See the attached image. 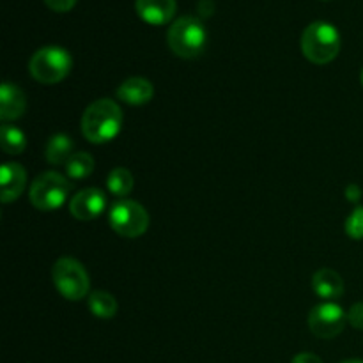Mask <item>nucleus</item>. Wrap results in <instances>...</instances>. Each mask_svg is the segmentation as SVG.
I'll return each instance as SVG.
<instances>
[{
    "label": "nucleus",
    "mask_w": 363,
    "mask_h": 363,
    "mask_svg": "<svg viewBox=\"0 0 363 363\" xmlns=\"http://www.w3.org/2000/svg\"><path fill=\"white\" fill-rule=\"evenodd\" d=\"M123 128V110L113 99H98L87 106L82 117V133L91 144H106Z\"/></svg>",
    "instance_id": "1"
},
{
    "label": "nucleus",
    "mask_w": 363,
    "mask_h": 363,
    "mask_svg": "<svg viewBox=\"0 0 363 363\" xmlns=\"http://www.w3.org/2000/svg\"><path fill=\"white\" fill-rule=\"evenodd\" d=\"M167 43L181 59H195L202 55L208 45V30L199 18L181 16L170 25Z\"/></svg>",
    "instance_id": "2"
},
{
    "label": "nucleus",
    "mask_w": 363,
    "mask_h": 363,
    "mask_svg": "<svg viewBox=\"0 0 363 363\" xmlns=\"http://www.w3.org/2000/svg\"><path fill=\"white\" fill-rule=\"evenodd\" d=\"M340 34L335 25L328 21H314L308 25L301 35L303 55L314 64H328L339 55Z\"/></svg>",
    "instance_id": "3"
},
{
    "label": "nucleus",
    "mask_w": 363,
    "mask_h": 363,
    "mask_svg": "<svg viewBox=\"0 0 363 363\" xmlns=\"http://www.w3.org/2000/svg\"><path fill=\"white\" fill-rule=\"evenodd\" d=\"M73 67V59L69 52L60 46H45L32 55L28 62V71L39 84L53 85L69 74Z\"/></svg>",
    "instance_id": "4"
},
{
    "label": "nucleus",
    "mask_w": 363,
    "mask_h": 363,
    "mask_svg": "<svg viewBox=\"0 0 363 363\" xmlns=\"http://www.w3.org/2000/svg\"><path fill=\"white\" fill-rule=\"evenodd\" d=\"M71 183L59 172H45L32 183L30 202L39 211H55L67 201Z\"/></svg>",
    "instance_id": "5"
},
{
    "label": "nucleus",
    "mask_w": 363,
    "mask_h": 363,
    "mask_svg": "<svg viewBox=\"0 0 363 363\" xmlns=\"http://www.w3.org/2000/svg\"><path fill=\"white\" fill-rule=\"evenodd\" d=\"M53 284L69 301H80L89 294V275L84 266L71 257H62L53 264Z\"/></svg>",
    "instance_id": "6"
},
{
    "label": "nucleus",
    "mask_w": 363,
    "mask_h": 363,
    "mask_svg": "<svg viewBox=\"0 0 363 363\" xmlns=\"http://www.w3.org/2000/svg\"><path fill=\"white\" fill-rule=\"evenodd\" d=\"M108 222L119 236L135 240L147 230L149 215L144 206H140L138 202L121 199L110 208Z\"/></svg>",
    "instance_id": "7"
},
{
    "label": "nucleus",
    "mask_w": 363,
    "mask_h": 363,
    "mask_svg": "<svg viewBox=\"0 0 363 363\" xmlns=\"http://www.w3.org/2000/svg\"><path fill=\"white\" fill-rule=\"evenodd\" d=\"M347 323V314L337 303L318 305L308 314V328L318 339H333L342 333Z\"/></svg>",
    "instance_id": "8"
},
{
    "label": "nucleus",
    "mask_w": 363,
    "mask_h": 363,
    "mask_svg": "<svg viewBox=\"0 0 363 363\" xmlns=\"http://www.w3.org/2000/svg\"><path fill=\"white\" fill-rule=\"evenodd\" d=\"M105 208L106 197L98 188H85V190L78 191L69 202V213L82 222L98 218L105 211Z\"/></svg>",
    "instance_id": "9"
},
{
    "label": "nucleus",
    "mask_w": 363,
    "mask_h": 363,
    "mask_svg": "<svg viewBox=\"0 0 363 363\" xmlns=\"http://www.w3.org/2000/svg\"><path fill=\"white\" fill-rule=\"evenodd\" d=\"M27 172L20 163H4L0 169V186H2V202H14L25 190Z\"/></svg>",
    "instance_id": "10"
},
{
    "label": "nucleus",
    "mask_w": 363,
    "mask_h": 363,
    "mask_svg": "<svg viewBox=\"0 0 363 363\" xmlns=\"http://www.w3.org/2000/svg\"><path fill=\"white\" fill-rule=\"evenodd\" d=\"M27 108V99L23 91L11 82H4L0 87V119L7 121L20 119Z\"/></svg>",
    "instance_id": "11"
},
{
    "label": "nucleus",
    "mask_w": 363,
    "mask_h": 363,
    "mask_svg": "<svg viewBox=\"0 0 363 363\" xmlns=\"http://www.w3.org/2000/svg\"><path fill=\"white\" fill-rule=\"evenodd\" d=\"M137 13L145 23L165 25L176 14V0H137Z\"/></svg>",
    "instance_id": "12"
},
{
    "label": "nucleus",
    "mask_w": 363,
    "mask_h": 363,
    "mask_svg": "<svg viewBox=\"0 0 363 363\" xmlns=\"http://www.w3.org/2000/svg\"><path fill=\"white\" fill-rule=\"evenodd\" d=\"M152 96H155V87L147 78H128L117 89V98L128 105H145V103L151 101Z\"/></svg>",
    "instance_id": "13"
},
{
    "label": "nucleus",
    "mask_w": 363,
    "mask_h": 363,
    "mask_svg": "<svg viewBox=\"0 0 363 363\" xmlns=\"http://www.w3.org/2000/svg\"><path fill=\"white\" fill-rule=\"evenodd\" d=\"M312 289L323 300H335L344 293L342 277L330 268L319 269L312 277Z\"/></svg>",
    "instance_id": "14"
},
{
    "label": "nucleus",
    "mask_w": 363,
    "mask_h": 363,
    "mask_svg": "<svg viewBox=\"0 0 363 363\" xmlns=\"http://www.w3.org/2000/svg\"><path fill=\"white\" fill-rule=\"evenodd\" d=\"M73 149L74 144L67 135L57 133L46 144V160L52 165H66L71 156L74 155Z\"/></svg>",
    "instance_id": "15"
},
{
    "label": "nucleus",
    "mask_w": 363,
    "mask_h": 363,
    "mask_svg": "<svg viewBox=\"0 0 363 363\" xmlns=\"http://www.w3.org/2000/svg\"><path fill=\"white\" fill-rule=\"evenodd\" d=\"M0 145L7 155H20L27 147V137L20 128L4 123L0 128Z\"/></svg>",
    "instance_id": "16"
},
{
    "label": "nucleus",
    "mask_w": 363,
    "mask_h": 363,
    "mask_svg": "<svg viewBox=\"0 0 363 363\" xmlns=\"http://www.w3.org/2000/svg\"><path fill=\"white\" fill-rule=\"evenodd\" d=\"M89 308L96 318L110 319L117 314V301L106 291H94L89 296Z\"/></svg>",
    "instance_id": "17"
},
{
    "label": "nucleus",
    "mask_w": 363,
    "mask_h": 363,
    "mask_svg": "<svg viewBox=\"0 0 363 363\" xmlns=\"http://www.w3.org/2000/svg\"><path fill=\"white\" fill-rule=\"evenodd\" d=\"M94 172V158L89 152H74L66 163V174L74 181L89 177Z\"/></svg>",
    "instance_id": "18"
},
{
    "label": "nucleus",
    "mask_w": 363,
    "mask_h": 363,
    "mask_svg": "<svg viewBox=\"0 0 363 363\" xmlns=\"http://www.w3.org/2000/svg\"><path fill=\"white\" fill-rule=\"evenodd\" d=\"M106 186H108L110 194H113L116 197H128L133 190V176L128 169H113L112 172L108 174V179H106Z\"/></svg>",
    "instance_id": "19"
},
{
    "label": "nucleus",
    "mask_w": 363,
    "mask_h": 363,
    "mask_svg": "<svg viewBox=\"0 0 363 363\" xmlns=\"http://www.w3.org/2000/svg\"><path fill=\"white\" fill-rule=\"evenodd\" d=\"M346 233L351 240H363V208H357L346 220Z\"/></svg>",
    "instance_id": "20"
},
{
    "label": "nucleus",
    "mask_w": 363,
    "mask_h": 363,
    "mask_svg": "<svg viewBox=\"0 0 363 363\" xmlns=\"http://www.w3.org/2000/svg\"><path fill=\"white\" fill-rule=\"evenodd\" d=\"M347 323L353 328L363 330V303H354L347 312Z\"/></svg>",
    "instance_id": "21"
},
{
    "label": "nucleus",
    "mask_w": 363,
    "mask_h": 363,
    "mask_svg": "<svg viewBox=\"0 0 363 363\" xmlns=\"http://www.w3.org/2000/svg\"><path fill=\"white\" fill-rule=\"evenodd\" d=\"M45 2L50 9L57 11V13H66V11L73 9L77 0H45Z\"/></svg>",
    "instance_id": "22"
},
{
    "label": "nucleus",
    "mask_w": 363,
    "mask_h": 363,
    "mask_svg": "<svg viewBox=\"0 0 363 363\" xmlns=\"http://www.w3.org/2000/svg\"><path fill=\"white\" fill-rule=\"evenodd\" d=\"M291 363H323V362L321 358L315 357V354L312 353H300L293 358V362Z\"/></svg>",
    "instance_id": "23"
},
{
    "label": "nucleus",
    "mask_w": 363,
    "mask_h": 363,
    "mask_svg": "<svg viewBox=\"0 0 363 363\" xmlns=\"http://www.w3.org/2000/svg\"><path fill=\"white\" fill-rule=\"evenodd\" d=\"M346 197H347V201H350V202L360 201V197H362L360 186H357V184H350V186H347V190H346Z\"/></svg>",
    "instance_id": "24"
},
{
    "label": "nucleus",
    "mask_w": 363,
    "mask_h": 363,
    "mask_svg": "<svg viewBox=\"0 0 363 363\" xmlns=\"http://www.w3.org/2000/svg\"><path fill=\"white\" fill-rule=\"evenodd\" d=\"M340 363H363V360H346V362H340Z\"/></svg>",
    "instance_id": "25"
},
{
    "label": "nucleus",
    "mask_w": 363,
    "mask_h": 363,
    "mask_svg": "<svg viewBox=\"0 0 363 363\" xmlns=\"http://www.w3.org/2000/svg\"><path fill=\"white\" fill-rule=\"evenodd\" d=\"M362 85H363V69H362Z\"/></svg>",
    "instance_id": "26"
}]
</instances>
